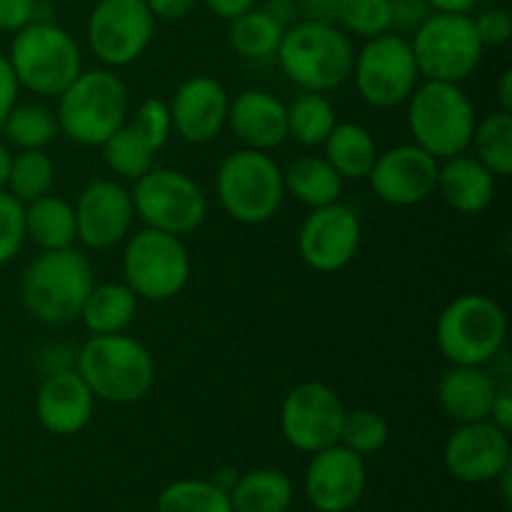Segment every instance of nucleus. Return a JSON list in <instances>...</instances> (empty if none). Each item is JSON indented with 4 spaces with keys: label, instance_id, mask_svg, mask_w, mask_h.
<instances>
[{
    "label": "nucleus",
    "instance_id": "nucleus-26",
    "mask_svg": "<svg viewBox=\"0 0 512 512\" xmlns=\"http://www.w3.org/2000/svg\"><path fill=\"white\" fill-rule=\"evenodd\" d=\"M343 183L345 180L340 178L338 170L323 155H300L283 170L285 193L310 210L338 203L343 195Z\"/></svg>",
    "mask_w": 512,
    "mask_h": 512
},
{
    "label": "nucleus",
    "instance_id": "nucleus-47",
    "mask_svg": "<svg viewBox=\"0 0 512 512\" xmlns=\"http://www.w3.org/2000/svg\"><path fill=\"white\" fill-rule=\"evenodd\" d=\"M200 3L208 8V13H213L215 18L220 20H233L238 18V15L248 13L250 8H255L258 5V0H200Z\"/></svg>",
    "mask_w": 512,
    "mask_h": 512
},
{
    "label": "nucleus",
    "instance_id": "nucleus-10",
    "mask_svg": "<svg viewBox=\"0 0 512 512\" xmlns=\"http://www.w3.org/2000/svg\"><path fill=\"white\" fill-rule=\"evenodd\" d=\"M135 218L145 228L160 233L183 235L195 233L208 215V198L203 188L188 173L175 168H150L143 178L135 180L130 190Z\"/></svg>",
    "mask_w": 512,
    "mask_h": 512
},
{
    "label": "nucleus",
    "instance_id": "nucleus-6",
    "mask_svg": "<svg viewBox=\"0 0 512 512\" xmlns=\"http://www.w3.org/2000/svg\"><path fill=\"white\" fill-rule=\"evenodd\" d=\"M475 123L478 118L473 100L460 83L425 80L408 98V128L413 143L438 160L468 153Z\"/></svg>",
    "mask_w": 512,
    "mask_h": 512
},
{
    "label": "nucleus",
    "instance_id": "nucleus-49",
    "mask_svg": "<svg viewBox=\"0 0 512 512\" xmlns=\"http://www.w3.org/2000/svg\"><path fill=\"white\" fill-rule=\"evenodd\" d=\"M263 8L268 10L273 18H278L285 28L293 25V20L298 18V0H265Z\"/></svg>",
    "mask_w": 512,
    "mask_h": 512
},
{
    "label": "nucleus",
    "instance_id": "nucleus-20",
    "mask_svg": "<svg viewBox=\"0 0 512 512\" xmlns=\"http://www.w3.org/2000/svg\"><path fill=\"white\" fill-rule=\"evenodd\" d=\"M170 105L173 130L190 145H205L223 133L228 123L230 95L220 80L193 75L175 90Z\"/></svg>",
    "mask_w": 512,
    "mask_h": 512
},
{
    "label": "nucleus",
    "instance_id": "nucleus-23",
    "mask_svg": "<svg viewBox=\"0 0 512 512\" xmlns=\"http://www.w3.org/2000/svg\"><path fill=\"white\" fill-rule=\"evenodd\" d=\"M498 388V378L480 365H453L438 385V403L458 425L488 420Z\"/></svg>",
    "mask_w": 512,
    "mask_h": 512
},
{
    "label": "nucleus",
    "instance_id": "nucleus-46",
    "mask_svg": "<svg viewBox=\"0 0 512 512\" xmlns=\"http://www.w3.org/2000/svg\"><path fill=\"white\" fill-rule=\"evenodd\" d=\"M338 0H298V15L313 23H335Z\"/></svg>",
    "mask_w": 512,
    "mask_h": 512
},
{
    "label": "nucleus",
    "instance_id": "nucleus-35",
    "mask_svg": "<svg viewBox=\"0 0 512 512\" xmlns=\"http://www.w3.org/2000/svg\"><path fill=\"white\" fill-rule=\"evenodd\" d=\"M53 185L55 163L45 150H18V155H13L8 170V183H5V190L13 198L28 205L48 195Z\"/></svg>",
    "mask_w": 512,
    "mask_h": 512
},
{
    "label": "nucleus",
    "instance_id": "nucleus-44",
    "mask_svg": "<svg viewBox=\"0 0 512 512\" xmlns=\"http://www.w3.org/2000/svg\"><path fill=\"white\" fill-rule=\"evenodd\" d=\"M198 3L200 0H145L150 15L155 20H165V23H178V20L190 18Z\"/></svg>",
    "mask_w": 512,
    "mask_h": 512
},
{
    "label": "nucleus",
    "instance_id": "nucleus-48",
    "mask_svg": "<svg viewBox=\"0 0 512 512\" xmlns=\"http://www.w3.org/2000/svg\"><path fill=\"white\" fill-rule=\"evenodd\" d=\"M488 420H493L498 428L508 430V433H510V428H512V390H510L508 383L500 385V388H498V395H495Z\"/></svg>",
    "mask_w": 512,
    "mask_h": 512
},
{
    "label": "nucleus",
    "instance_id": "nucleus-29",
    "mask_svg": "<svg viewBox=\"0 0 512 512\" xmlns=\"http://www.w3.org/2000/svg\"><path fill=\"white\" fill-rule=\"evenodd\" d=\"M228 495L235 512H288L295 490L280 470L258 468L240 475Z\"/></svg>",
    "mask_w": 512,
    "mask_h": 512
},
{
    "label": "nucleus",
    "instance_id": "nucleus-55",
    "mask_svg": "<svg viewBox=\"0 0 512 512\" xmlns=\"http://www.w3.org/2000/svg\"><path fill=\"white\" fill-rule=\"evenodd\" d=\"M63 3H78V0H63Z\"/></svg>",
    "mask_w": 512,
    "mask_h": 512
},
{
    "label": "nucleus",
    "instance_id": "nucleus-19",
    "mask_svg": "<svg viewBox=\"0 0 512 512\" xmlns=\"http://www.w3.org/2000/svg\"><path fill=\"white\" fill-rule=\"evenodd\" d=\"M73 208L78 240L90 250L113 248L133 230V198L130 190L115 180L98 178L88 183L80 190Z\"/></svg>",
    "mask_w": 512,
    "mask_h": 512
},
{
    "label": "nucleus",
    "instance_id": "nucleus-25",
    "mask_svg": "<svg viewBox=\"0 0 512 512\" xmlns=\"http://www.w3.org/2000/svg\"><path fill=\"white\" fill-rule=\"evenodd\" d=\"M138 315V295L125 283H95L78 320L90 335L125 333Z\"/></svg>",
    "mask_w": 512,
    "mask_h": 512
},
{
    "label": "nucleus",
    "instance_id": "nucleus-13",
    "mask_svg": "<svg viewBox=\"0 0 512 512\" xmlns=\"http://www.w3.org/2000/svg\"><path fill=\"white\" fill-rule=\"evenodd\" d=\"M155 23L145 0H98L90 10L85 38L105 68H125L153 43Z\"/></svg>",
    "mask_w": 512,
    "mask_h": 512
},
{
    "label": "nucleus",
    "instance_id": "nucleus-16",
    "mask_svg": "<svg viewBox=\"0 0 512 512\" xmlns=\"http://www.w3.org/2000/svg\"><path fill=\"white\" fill-rule=\"evenodd\" d=\"M440 160L415 143L383 150L370 168L368 180L375 198L395 208H410L435 193Z\"/></svg>",
    "mask_w": 512,
    "mask_h": 512
},
{
    "label": "nucleus",
    "instance_id": "nucleus-31",
    "mask_svg": "<svg viewBox=\"0 0 512 512\" xmlns=\"http://www.w3.org/2000/svg\"><path fill=\"white\" fill-rule=\"evenodd\" d=\"M0 128L5 140L18 150H45L60 135L55 110L43 103H18Z\"/></svg>",
    "mask_w": 512,
    "mask_h": 512
},
{
    "label": "nucleus",
    "instance_id": "nucleus-17",
    "mask_svg": "<svg viewBox=\"0 0 512 512\" xmlns=\"http://www.w3.org/2000/svg\"><path fill=\"white\" fill-rule=\"evenodd\" d=\"M510 433L493 420L460 423L450 433L443 450V463L453 478L478 485L498 478L510 468Z\"/></svg>",
    "mask_w": 512,
    "mask_h": 512
},
{
    "label": "nucleus",
    "instance_id": "nucleus-28",
    "mask_svg": "<svg viewBox=\"0 0 512 512\" xmlns=\"http://www.w3.org/2000/svg\"><path fill=\"white\" fill-rule=\"evenodd\" d=\"M378 153L373 133L360 123H338L323 143V158L343 180L368 178Z\"/></svg>",
    "mask_w": 512,
    "mask_h": 512
},
{
    "label": "nucleus",
    "instance_id": "nucleus-33",
    "mask_svg": "<svg viewBox=\"0 0 512 512\" xmlns=\"http://www.w3.org/2000/svg\"><path fill=\"white\" fill-rule=\"evenodd\" d=\"M470 148L475 158L495 175L510 178L512 175V113L495 110L475 123Z\"/></svg>",
    "mask_w": 512,
    "mask_h": 512
},
{
    "label": "nucleus",
    "instance_id": "nucleus-51",
    "mask_svg": "<svg viewBox=\"0 0 512 512\" xmlns=\"http://www.w3.org/2000/svg\"><path fill=\"white\" fill-rule=\"evenodd\" d=\"M495 93H498V110L512 113V70L510 68L503 70V75H500Z\"/></svg>",
    "mask_w": 512,
    "mask_h": 512
},
{
    "label": "nucleus",
    "instance_id": "nucleus-15",
    "mask_svg": "<svg viewBox=\"0 0 512 512\" xmlns=\"http://www.w3.org/2000/svg\"><path fill=\"white\" fill-rule=\"evenodd\" d=\"M363 243V223L345 203L310 210L298 230V253L315 273H338L348 268Z\"/></svg>",
    "mask_w": 512,
    "mask_h": 512
},
{
    "label": "nucleus",
    "instance_id": "nucleus-42",
    "mask_svg": "<svg viewBox=\"0 0 512 512\" xmlns=\"http://www.w3.org/2000/svg\"><path fill=\"white\" fill-rule=\"evenodd\" d=\"M428 0H390V20L400 33H415L430 18Z\"/></svg>",
    "mask_w": 512,
    "mask_h": 512
},
{
    "label": "nucleus",
    "instance_id": "nucleus-34",
    "mask_svg": "<svg viewBox=\"0 0 512 512\" xmlns=\"http://www.w3.org/2000/svg\"><path fill=\"white\" fill-rule=\"evenodd\" d=\"M100 153H103L105 168L113 175L123 180H138L148 173L155 165V150L145 143L138 135V130L133 125H120L103 145H100Z\"/></svg>",
    "mask_w": 512,
    "mask_h": 512
},
{
    "label": "nucleus",
    "instance_id": "nucleus-4",
    "mask_svg": "<svg viewBox=\"0 0 512 512\" xmlns=\"http://www.w3.org/2000/svg\"><path fill=\"white\" fill-rule=\"evenodd\" d=\"M93 285L95 273L85 253L75 248L40 250L25 268L20 295L35 320L68 325L78 320Z\"/></svg>",
    "mask_w": 512,
    "mask_h": 512
},
{
    "label": "nucleus",
    "instance_id": "nucleus-37",
    "mask_svg": "<svg viewBox=\"0 0 512 512\" xmlns=\"http://www.w3.org/2000/svg\"><path fill=\"white\" fill-rule=\"evenodd\" d=\"M335 25L353 38H378V35L393 30L390 0H338Z\"/></svg>",
    "mask_w": 512,
    "mask_h": 512
},
{
    "label": "nucleus",
    "instance_id": "nucleus-40",
    "mask_svg": "<svg viewBox=\"0 0 512 512\" xmlns=\"http://www.w3.org/2000/svg\"><path fill=\"white\" fill-rule=\"evenodd\" d=\"M133 125L140 138L158 153L173 135V120H170V105L160 98H145L133 115Z\"/></svg>",
    "mask_w": 512,
    "mask_h": 512
},
{
    "label": "nucleus",
    "instance_id": "nucleus-22",
    "mask_svg": "<svg viewBox=\"0 0 512 512\" xmlns=\"http://www.w3.org/2000/svg\"><path fill=\"white\" fill-rule=\"evenodd\" d=\"M225 125L243 148L270 153L288 140V105L270 90L248 88L230 100Z\"/></svg>",
    "mask_w": 512,
    "mask_h": 512
},
{
    "label": "nucleus",
    "instance_id": "nucleus-14",
    "mask_svg": "<svg viewBox=\"0 0 512 512\" xmlns=\"http://www.w3.org/2000/svg\"><path fill=\"white\" fill-rule=\"evenodd\" d=\"M345 405L325 383H300L285 395L280 408V430L288 445L300 453H318L340 443Z\"/></svg>",
    "mask_w": 512,
    "mask_h": 512
},
{
    "label": "nucleus",
    "instance_id": "nucleus-38",
    "mask_svg": "<svg viewBox=\"0 0 512 512\" xmlns=\"http://www.w3.org/2000/svg\"><path fill=\"white\" fill-rule=\"evenodd\" d=\"M390 440V425L378 410L358 408L345 410L343 430H340V445L350 448L358 455H373L383 450Z\"/></svg>",
    "mask_w": 512,
    "mask_h": 512
},
{
    "label": "nucleus",
    "instance_id": "nucleus-41",
    "mask_svg": "<svg viewBox=\"0 0 512 512\" xmlns=\"http://www.w3.org/2000/svg\"><path fill=\"white\" fill-rule=\"evenodd\" d=\"M473 23L485 48H503L512 40V15L505 8L483 10Z\"/></svg>",
    "mask_w": 512,
    "mask_h": 512
},
{
    "label": "nucleus",
    "instance_id": "nucleus-18",
    "mask_svg": "<svg viewBox=\"0 0 512 512\" xmlns=\"http://www.w3.org/2000/svg\"><path fill=\"white\" fill-rule=\"evenodd\" d=\"M368 483L363 455L335 443L318 450L305 470V498L318 512H348L360 503Z\"/></svg>",
    "mask_w": 512,
    "mask_h": 512
},
{
    "label": "nucleus",
    "instance_id": "nucleus-7",
    "mask_svg": "<svg viewBox=\"0 0 512 512\" xmlns=\"http://www.w3.org/2000/svg\"><path fill=\"white\" fill-rule=\"evenodd\" d=\"M218 203L235 223L263 225L278 215L285 198L283 168L263 150H233L215 175Z\"/></svg>",
    "mask_w": 512,
    "mask_h": 512
},
{
    "label": "nucleus",
    "instance_id": "nucleus-21",
    "mask_svg": "<svg viewBox=\"0 0 512 512\" xmlns=\"http://www.w3.org/2000/svg\"><path fill=\"white\" fill-rule=\"evenodd\" d=\"M95 395L75 368L43 375L35 393L38 423L58 438L83 433L95 415Z\"/></svg>",
    "mask_w": 512,
    "mask_h": 512
},
{
    "label": "nucleus",
    "instance_id": "nucleus-52",
    "mask_svg": "<svg viewBox=\"0 0 512 512\" xmlns=\"http://www.w3.org/2000/svg\"><path fill=\"white\" fill-rule=\"evenodd\" d=\"M10 160H13V155H10L8 145L0 140V190L5 188V183H8V170H10Z\"/></svg>",
    "mask_w": 512,
    "mask_h": 512
},
{
    "label": "nucleus",
    "instance_id": "nucleus-54",
    "mask_svg": "<svg viewBox=\"0 0 512 512\" xmlns=\"http://www.w3.org/2000/svg\"><path fill=\"white\" fill-rule=\"evenodd\" d=\"M0 360H3V343H0Z\"/></svg>",
    "mask_w": 512,
    "mask_h": 512
},
{
    "label": "nucleus",
    "instance_id": "nucleus-32",
    "mask_svg": "<svg viewBox=\"0 0 512 512\" xmlns=\"http://www.w3.org/2000/svg\"><path fill=\"white\" fill-rule=\"evenodd\" d=\"M338 125L335 105L325 93H303L288 105V138L303 148H318Z\"/></svg>",
    "mask_w": 512,
    "mask_h": 512
},
{
    "label": "nucleus",
    "instance_id": "nucleus-45",
    "mask_svg": "<svg viewBox=\"0 0 512 512\" xmlns=\"http://www.w3.org/2000/svg\"><path fill=\"white\" fill-rule=\"evenodd\" d=\"M20 98V83L15 78L13 68H10L8 55H0V125H3L5 115L18 105Z\"/></svg>",
    "mask_w": 512,
    "mask_h": 512
},
{
    "label": "nucleus",
    "instance_id": "nucleus-30",
    "mask_svg": "<svg viewBox=\"0 0 512 512\" xmlns=\"http://www.w3.org/2000/svg\"><path fill=\"white\" fill-rule=\"evenodd\" d=\"M285 25L265 8H250L248 13L230 20L228 43L240 58L268 60L275 58L283 43Z\"/></svg>",
    "mask_w": 512,
    "mask_h": 512
},
{
    "label": "nucleus",
    "instance_id": "nucleus-12",
    "mask_svg": "<svg viewBox=\"0 0 512 512\" xmlns=\"http://www.w3.org/2000/svg\"><path fill=\"white\" fill-rule=\"evenodd\" d=\"M350 78L355 80L360 98L373 108L388 110L408 103L420 83L410 40L393 30L365 40L363 48L355 53Z\"/></svg>",
    "mask_w": 512,
    "mask_h": 512
},
{
    "label": "nucleus",
    "instance_id": "nucleus-39",
    "mask_svg": "<svg viewBox=\"0 0 512 512\" xmlns=\"http://www.w3.org/2000/svg\"><path fill=\"white\" fill-rule=\"evenodd\" d=\"M25 240V205L18 198L0 190V265L10 263L20 255Z\"/></svg>",
    "mask_w": 512,
    "mask_h": 512
},
{
    "label": "nucleus",
    "instance_id": "nucleus-53",
    "mask_svg": "<svg viewBox=\"0 0 512 512\" xmlns=\"http://www.w3.org/2000/svg\"><path fill=\"white\" fill-rule=\"evenodd\" d=\"M0 428H3V410H0Z\"/></svg>",
    "mask_w": 512,
    "mask_h": 512
},
{
    "label": "nucleus",
    "instance_id": "nucleus-43",
    "mask_svg": "<svg viewBox=\"0 0 512 512\" xmlns=\"http://www.w3.org/2000/svg\"><path fill=\"white\" fill-rule=\"evenodd\" d=\"M38 13V0H0V30L18 33L30 25Z\"/></svg>",
    "mask_w": 512,
    "mask_h": 512
},
{
    "label": "nucleus",
    "instance_id": "nucleus-1",
    "mask_svg": "<svg viewBox=\"0 0 512 512\" xmlns=\"http://www.w3.org/2000/svg\"><path fill=\"white\" fill-rule=\"evenodd\" d=\"M130 113V90L113 68L80 70L58 95L60 135L83 148H100Z\"/></svg>",
    "mask_w": 512,
    "mask_h": 512
},
{
    "label": "nucleus",
    "instance_id": "nucleus-2",
    "mask_svg": "<svg viewBox=\"0 0 512 512\" xmlns=\"http://www.w3.org/2000/svg\"><path fill=\"white\" fill-rule=\"evenodd\" d=\"M75 370L95 400L110 405L140 403L155 385L153 353L125 333L90 335L75 353Z\"/></svg>",
    "mask_w": 512,
    "mask_h": 512
},
{
    "label": "nucleus",
    "instance_id": "nucleus-11",
    "mask_svg": "<svg viewBox=\"0 0 512 512\" xmlns=\"http://www.w3.org/2000/svg\"><path fill=\"white\" fill-rule=\"evenodd\" d=\"M420 78L463 83L478 70L485 45L470 15L430 13L410 38Z\"/></svg>",
    "mask_w": 512,
    "mask_h": 512
},
{
    "label": "nucleus",
    "instance_id": "nucleus-5",
    "mask_svg": "<svg viewBox=\"0 0 512 512\" xmlns=\"http://www.w3.org/2000/svg\"><path fill=\"white\" fill-rule=\"evenodd\" d=\"M8 60L20 88L40 98H58L83 70L78 40L55 20H35L13 33Z\"/></svg>",
    "mask_w": 512,
    "mask_h": 512
},
{
    "label": "nucleus",
    "instance_id": "nucleus-24",
    "mask_svg": "<svg viewBox=\"0 0 512 512\" xmlns=\"http://www.w3.org/2000/svg\"><path fill=\"white\" fill-rule=\"evenodd\" d=\"M435 190L458 213L478 215L493 203L495 175L475 155L460 153L448 160H440Z\"/></svg>",
    "mask_w": 512,
    "mask_h": 512
},
{
    "label": "nucleus",
    "instance_id": "nucleus-8",
    "mask_svg": "<svg viewBox=\"0 0 512 512\" xmlns=\"http://www.w3.org/2000/svg\"><path fill=\"white\" fill-rule=\"evenodd\" d=\"M435 340L450 365L485 368L503 355L508 340V318L505 310L488 295H458L440 313Z\"/></svg>",
    "mask_w": 512,
    "mask_h": 512
},
{
    "label": "nucleus",
    "instance_id": "nucleus-36",
    "mask_svg": "<svg viewBox=\"0 0 512 512\" xmlns=\"http://www.w3.org/2000/svg\"><path fill=\"white\" fill-rule=\"evenodd\" d=\"M155 512H235L230 495L213 480H175L160 493Z\"/></svg>",
    "mask_w": 512,
    "mask_h": 512
},
{
    "label": "nucleus",
    "instance_id": "nucleus-50",
    "mask_svg": "<svg viewBox=\"0 0 512 512\" xmlns=\"http://www.w3.org/2000/svg\"><path fill=\"white\" fill-rule=\"evenodd\" d=\"M478 3L480 0H428L433 13H458V15H468Z\"/></svg>",
    "mask_w": 512,
    "mask_h": 512
},
{
    "label": "nucleus",
    "instance_id": "nucleus-9",
    "mask_svg": "<svg viewBox=\"0 0 512 512\" xmlns=\"http://www.w3.org/2000/svg\"><path fill=\"white\" fill-rule=\"evenodd\" d=\"M125 240L123 283L138 295V300L165 303L183 293L193 273L183 238L143 228Z\"/></svg>",
    "mask_w": 512,
    "mask_h": 512
},
{
    "label": "nucleus",
    "instance_id": "nucleus-27",
    "mask_svg": "<svg viewBox=\"0 0 512 512\" xmlns=\"http://www.w3.org/2000/svg\"><path fill=\"white\" fill-rule=\"evenodd\" d=\"M25 235L40 250L73 248L78 240L75 208L58 195H43L25 205Z\"/></svg>",
    "mask_w": 512,
    "mask_h": 512
},
{
    "label": "nucleus",
    "instance_id": "nucleus-3",
    "mask_svg": "<svg viewBox=\"0 0 512 512\" xmlns=\"http://www.w3.org/2000/svg\"><path fill=\"white\" fill-rule=\"evenodd\" d=\"M275 58L285 78L303 93H330L350 80L355 48L335 23L298 20L285 28Z\"/></svg>",
    "mask_w": 512,
    "mask_h": 512
}]
</instances>
